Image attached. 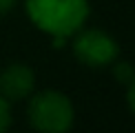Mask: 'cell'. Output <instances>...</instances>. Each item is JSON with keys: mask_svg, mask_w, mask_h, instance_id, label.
<instances>
[{"mask_svg": "<svg viewBox=\"0 0 135 133\" xmlns=\"http://www.w3.org/2000/svg\"><path fill=\"white\" fill-rule=\"evenodd\" d=\"M25 11L42 33L69 38L89 18V0H25Z\"/></svg>", "mask_w": 135, "mask_h": 133, "instance_id": "1", "label": "cell"}, {"mask_svg": "<svg viewBox=\"0 0 135 133\" xmlns=\"http://www.w3.org/2000/svg\"><path fill=\"white\" fill-rule=\"evenodd\" d=\"M73 118H75V111L64 93L47 89V91H38L29 96L27 120L36 131L64 133L73 126Z\"/></svg>", "mask_w": 135, "mask_h": 133, "instance_id": "2", "label": "cell"}, {"mask_svg": "<svg viewBox=\"0 0 135 133\" xmlns=\"http://www.w3.org/2000/svg\"><path fill=\"white\" fill-rule=\"evenodd\" d=\"M73 55L78 62L91 69L111 66L120 55V47L113 38L102 29H80L73 33Z\"/></svg>", "mask_w": 135, "mask_h": 133, "instance_id": "3", "label": "cell"}, {"mask_svg": "<svg viewBox=\"0 0 135 133\" xmlns=\"http://www.w3.org/2000/svg\"><path fill=\"white\" fill-rule=\"evenodd\" d=\"M36 75L33 69L22 62H11L0 71V96L7 102H22L33 93Z\"/></svg>", "mask_w": 135, "mask_h": 133, "instance_id": "4", "label": "cell"}, {"mask_svg": "<svg viewBox=\"0 0 135 133\" xmlns=\"http://www.w3.org/2000/svg\"><path fill=\"white\" fill-rule=\"evenodd\" d=\"M115 64V62H113ZM113 75H115V80L117 82H122V84H128V82L133 80V75H135V69L128 62H117L113 66Z\"/></svg>", "mask_w": 135, "mask_h": 133, "instance_id": "5", "label": "cell"}, {"mask_svg": "<svg viewBox=\"0 0 135 133\" xmlns=\"http://www.w3.org/2000/svg\"><path fill=\"white\" fill-rule=\"evenodd\" d=\"M11 126V109H9V102L0 96V133L7 131Z\"/></svg>", "mask_w": 135, "mask_h": 133, "instance_id": "6", "label": "cell"}, {"mask_svg": "<svg viewBox=\"0 0 135 133\" xmlns=\"http://www.w3.org/2000/svg\"><path fill=\"white\" fill-rule=\"evenodd\" d=\"M128 91H126V102H128V109L133 111V115H135V75H133V80L128 82Z\"/></svg>", "mask_w": 135, "mask_h": 133, "instance_id": "7", "label": "cell"}, {"mask_svg": "<svg viewBox=\"0 0 135 133\" xmlns=\"http://www.w3.org/2000/svg\"><path fill=\"white\" fill-rule=\"evenodd\" d=\"M16 2H18V0H0V16L9 13V11L16 7Z\"/></svg>", "mask_w": 135, "mask_h": 133, "instance_id": "8", "label": "cell"}]
</instances>
